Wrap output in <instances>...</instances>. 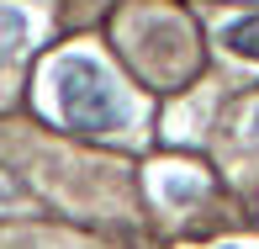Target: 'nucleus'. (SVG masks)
Returning <instances> with one entry per match:
<instances>
[{
    "label": "nucleus",
    "instance_id": "f03ea898",
    "mask_svg": "<svg viewBox=\"0 0 259 249\" xmlns=\"http://www.w3.org/2000/svg\"><path fill=\"white\" fill-rule=\"evenodd\" d=\"M222 48H228L233 58H249V64H259V16H238L222 27Z\"/></svg>",
    "mask_w": 259,
    "mask_h": 249
},
{
    "label": "nucleus",
    "instance_id": "7ed1b4c3",
    "mask_svg": "<svg viewBox=\"0 0 259 249\" xmlns=\"http://www.w3.org/2000/svg\"><path fill=\"white\" fill-rule=\"evenodd\" d=\"M27 38H32V21H27V11H16V6H0V58H16L21 48H27Z\"/></svg>",
    "mask_w": 259,
    "mask_h": 249
},
{
    "label": "nucleus",
    "instance_id": "f257e3e1",
    "mask_svg": "<svg viewBox=\"0 0 259 249\" xmlns=\"http://www.w3.org/2000/svg\"><path fill=\"white\" fill-rule=\"evenodd\" d=\"M48 85H53V106L64 117V127H79V133H116V127H127L122 90L106 75V64H96L90 53H64L48 69Z\"/></svg>",
    "mask_w": 259,
    "mask_h": 249
},
{
    "label": "nucleus",
    "instance_id": "20e7f679",
    "mask_svg": "<svg viewBox=\"0 0 259 249\" xmlns=\"http://www.w3.org/2000/svg\"><path fill=\"white\" fill-rule=\"evenodd\" d=\"M249 138H259V106L249 112Z\"/></svg>",
    "mask_w": 259,
    "mask_h": 249
}]
</instances>
